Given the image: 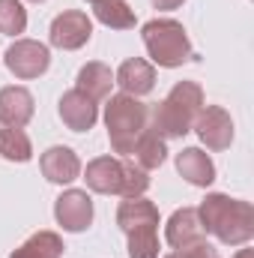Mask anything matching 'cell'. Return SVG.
I'll use <instances>...</instances> for the list:
<instances>
[{"label": "cell", "instance_id": "cell-1", "mask_svg": "<svg viewBox=\"0 0 254 258\" xmlns=\"http://www.w3.org/2000/svg\"><path fill=\"white\" fill-rule=\"evenodd\" d=\"M197 216H200L203 231L218 237L224 246H239L254 237V207L248 201L212 192L197 207Z\"/></svg>", "mask_w": 254, "mask_h": 258}, {"label": "cell", "instance_id": "cell-2", "mask_svg": "<svg viewBox=\"0 0 254 258\" xmlns=\"http://www.w3.org/2000/svg\"><path fill=\"white\" fill-rule=\"evenodd\" d=\"M203 108V90L197 81H177L171 93L150 108V129L162 138H183L191 132L197 114Z\"/></svg>", "mask_w": 254, "mask_h": 258}, {"label": "cell", "instance_id": "cell-3", "mask_svg": "<svg viewBox=\"0 0 254 258\" xmlns=\"http://www.w3.org/2000/svg\"><path fill=\"white\" fill-rule=\"evenodd\" d=\"M105 126H108V138H111L114 153L132 156L138 138L150 129V105H144L138 96L117 93L105 105Z\"/></svg>", "mask_w": 254, "mask_h": 258}, {"label": "cell", "instance_id": "cell-4", "mask_svg": "<svg viewBox=\"0 0 254 258\" xmlns=\"http://www.w3.org/2000/svg\"><path fill=\"white\" fill-rule=\"evenodd\" d=\"M144 45L159 66H183L191 57V42L186 36V27L174 18H153L144 24Z\"/></svg>", "mask_w": 254, "mask_h": 258}, {"label": "cell", "instance_id": "cell-5", "mask_svg": "<svg viewBox=\"0 0 254 258\" xmlns=\"http://www.w3.org/2000/svg\"><path fill=\"white\" fill-rule=\"evenodd\" d=\"M6 66L15 78H39L51 66V51L36 39H18L6 48Z\"/></svg>", "mask_w": 254, "mask_h": 258}, {"label": "cell", "instance_id": "cell-6", "mask_svg": "<svg viewBox=\"0 0 254 258\" xmlns=\"http://www.w3.org/2000/svg\"><path fill=\"white\" fill-rule=\"evenodd\" d=\"M90 33H93V21L87 18V12L66 9L51 21V33L48 36H51V45H57L63 51H75V48L87 45Z\"/></svg>", "mask_w": 254, "mask_h": 258}, {"label": "cell", "instance_id": "cell-7", "mask_svg": "<svg viewBox=\"0 0 254 258\" xmlns=\"http://www.w3.org/2000/svg\"><path fill=\"white\" fill-rule=\"evenodd\" d=\"M194 132L197 138L209 147V150H227L230 141H233V120L224 108L218 105H203L197 120H194Z\"/></svg>", "mask_w": 254, "mask_h": 258}, {"label": "cell", "instance_id": "cell-8", "mask_svg": "<svg viewBox=\"0 0 254 258\" xmlns=\"http://www.w3.org/2000/svg\"><path fill=\"white\" fill-rule=\"evenodd\" d=\"M84 180L93 192L99 195H123V183H126V162L117 156H99L87 165Z\"/></svg>", "mask_w": 254, "mask_h": 258}, {"label": "cell", "instance_id": "cell-9", "mask_svg": "<svg viewBox=\"0 0 254 258\" xmlns=\"http://www.w3.org/2000/svg\"><path fill=\"white\" fill-rule=\"evenodd\" d=\"M54 216L63 231H84L93 222V198L84 189H66L54 201Z\"/></svg>", "mask_w": 254, "mask_h": 258}, {"label": "cell", "instance_id": "cell-10", "mask_svg": "<svg viewBox=\"0 0 254 258\" xmlns=\"http://www.w3.org/2000/svg\"><path fill=\"white\" fill-rule=\"evenodd\" d=\"M96 117H99L96 102H93L87 93H81L78 87H75V90H66L63 96H60V120H63L72 132H87V129H93Z\"/></svg>", "mask_w": 254, "mask_h": 258}, {"label": "cell", "instance_id": "cell-11", "mask_svg": "<svg viewBox=\"0 0 254 258\" xmlns=\"http://www.w3.org/2000/svg\"><path fill=\"white\" fill-rule=\"evenodd\" d=\"M203 225H200V216H197V207H180L174 210V216L168 219V228H165V237L174 249H186L191 243H200L203 240Z\"/></svg>", "mask_w": 254, "mask_h": 258}, {"label": "cell", "instance_id": "cell-12", "mask_svg": "<svg viewBox=\"0 0 254 258\" xmlns=\"http://www.w3.org/2000/svg\"><path fill=\"white\" fill-rule=\"evenodd\" d=\"M39 165H42V174H45V180H51V183H72V180H78V174H81V159H78V153L72 150V147H48L45 153H42V159H39Z\"/></svg>", "mask_w": 254, "mask_h": 258}, {"label": "cell", "instance_id": "cell-13", "mask_svg": "<svg viewBox=\"0 0 254 258\" xmlns=\"http://www.w3.org/2000/svg\"><path fill=\"white\" fill-rule=\"evenodd\" d=\"M33 117V96L27 87H3L0 90V123L12 129H21Z\"/></svg>", "mask_w": 254, "mask_h": 258}, {"label": "cell", "instance_id": "cell-14", "mask_svg": "<svg viewBox=\"0 0 254 258\" xmlns=\"http://www.w3.org/2000/svg\"><path fill=\"white\" fill-rule=\"evenodd\" d=\"M114 81L123 87V93L129 96H147L153 87H156V69L153 63H147L144 57H132L117 69Z\"/></svg>", "mask_w": 254, "mask_h": 258}, {"label": "cell", "instance_id": "cell-15", "mask_svg": "<svg viewBox=\"0 0 254 258\" xmlns=\"http://www.w3.org/2000/svg\"><path fill=\"white\" fill-rule=\"evenodd\" d=\"M177 171L191 186H209L215 180V165L200 147H186L183 153H177Z\"/></svg>", "mask_w": 254, "mask_h": 258}, {"label": "cell", "instance_id": "cell-16", "mask_svg": "<svg viewBox=\"0 0 254 258\" xmlns=\"http://www.w3.org/2000/svg\"><path fill=\"white\" fill-rule=\"evenodd\" d=\"M117 225L126 234L132 228H141V225H159V207L147 198H126L117 207Z\"/></svg>", "mask_w": 254, "mask_h": 258}, {"label": "cell", "instance_id": "cell-17", "mask_svg": "<svg viewBox=\"0 0 254 258\" xmlns=\"http://www.w3.org/2000/svg\"><path fill=\"white\" fill-rule=\"evenodd\" d=\"M111 84H114V72L105 63H99V60L81 66V72H78V90L87 93L93 102L108 99L111 96Z\"/></svg>", "mask_w": 254, "mask_h": 258}, {"label": "cell", "instance_id": "cell-18", "mask_svg": "<svg viewBox=\"0 0 254 258\" xmlns=\"http://www.w3.org/2000/svg\"><path fill=\"white\" fill-rule=\"evenodd\" d=\"M132 156H135V165H138V168H144V171H153V168H159V165L165 162V156H168L165 138H162L159 132L147 129V132L138 138V144H135Z\"/></svg>", "mask_w": 254, "mask_h": 258}, {"label": "cell", "instance_id": "cell-19", "mask_svg": "<svg viewBox=\"0 0 254 258\" xmlns=\"http://www.w3.org/2000/svg\"><path fill=\"white\" fill-rule=\"evenodd\" d=\"M63 240L54 231H36L30 240H24L9 258H60L63 255Z\"/></svg>", "mask_w": 254, "mask_h": 258}, {"label": "cell", "instance_id": "cell-20", "mask_svg": "<svg viewBox=\"0 0 254 258\" xmlns=\"http://www.w3.org/2000/svg\"><path fill=\"white\" fill-rule=\"evenodd\" d=\"M0 156L9 159V162H27L33 156L27 132L24 129H12V126L0 129Z\"/></svg>", "mask_w": 254, "mask_h": 258}, {"label": "cell", "instance_id": "cell-21", "mask_svg": "<svg viewBox=\"0 0 254 258\" xmlns=\"http://www.w3.org/2000/svg\"><path fill=\"white\" fill-rule=\"evenodd\" d=\"M96 18L105 27H114V30L135 27V9L129 6L126 0H105V3H99L96 6Z\"/></svg>", "mask_w": 254, "mask_h": 258}, {"label": "cell", "instance_id": "cell-22", "mask_svg": "<svg viewBox=\"0 0 254 258\" xmlns=\"http://www.w3.org/2000/svg\"><path fill=\"white\" fill-rule=\"evenodd\" d=\"M159 225H141L132 228L129 237V258H159V237H156Z\"/></svg>", "mask_w": 254, "mask_h": 258}, {"label": "cell", "instance_id": "cell-23", "mask_svg": "<svg viewBox=\"0 0 254 258\" xmlns=\"http://www.w3.org/2000/svg\"><path fill=\"white\" fill-rule=\"evenodd\" d=\"M27 27V9L21 6V0H0V33L6 36H18Z\"/></svg>", "mask_w": 254, "mask_h": 258}, {"label": "cell", "instance_id": "cell-24", "mask_svg": "<svg viewBox=\"0 0 254 258\" xmlns=\"http://www.w3.org/2000/svg\"><path fill=\"white\" fill-rule=\"evenodd\" d=\"M177 252H180V258H221L218 252H215V246H209L206 240L191 243V246H186V249H177Z\"/></svg>", "mask_w": 254, "mask_h": 258}, {"label": "cell", "instance_id": "cell-25", "mask_svg": "<svg viewBox=\"0 0 254 258\" xmlns=\"http://www.w3.org/2000/svg\"><path fill=\"white\" fill-rule=\"evenodd\" d=\"M183 3H186V0H153V6H156V9H165V12H168V9H180Z\"/></svg>", "mask_w": 254, "mask_h": 258}, {"label": "cell", "instance_id": "cell-26", "mask_svg": "<svg viewBox=\"0 0 254 258\" xmlns=\"http://www.w3.org/2000/svg\"><path fill=\"white\" fill-rule=\"evenodd\" d=\"M233 258H254V252H251V249H239Z\"/></svg>", "mask_w": 254, "mask_h": 258}, {"label": "cell", "instance_id": "cell-27", "mask_svg": "<svg viewBox=\"0 0 254 258\" xmlns=\"http://www.w3.org/2000/svg\"><path fill=\"white\" fill-rule=\"evenodd\" d=\"M87 3H93V6H99V3H105V0H87Z\"/></svg>", "mask_w": 254, "mask_h": 258}, {"label": "cell", "instance_id": "cell-28", "mask_svg": "<svg viewBox=\"0 0 254 258\" xmlns=\"http://www.w3.org/2000/svg\"><path fill=\"white\" fill-rule=\"evenodd\" d=\"M165 258H180V252H171V255H165Z\"/></svg>", "mask_w": 254, "mask_h": 258}, {"label": "cell", "instance_id": "cell-29", "mask_svg": "<svg viewBox=\"0 0 254 258\" xmlns=\"http://www.w3.org/2000/svg\"><path fill=\"white\" fill-rule=\"evenodd\" d=\"M30 3H42V0H30Z\"/></svg>", "mask_w": 254, "mask_h": 258}]
</instances>
